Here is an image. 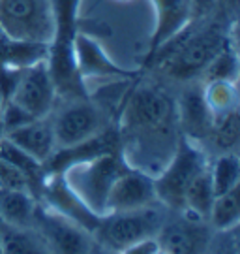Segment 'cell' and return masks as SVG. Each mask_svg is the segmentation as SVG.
<instances>
[{"mask_svg": "<svg viewBox=\"0 0 240 254\" xmlns=\"http://www.w3.org/2000/svg\"><path fill=\"white\" fill-rule=\"evenodd\" d=\"M156 11V30L152 36V47L158 51L195 19L193 0H152Z\"/></svg>", "mask_w": 240, "mask_h": 254, "instance_id": "9a60e30c", "label": "cell"}, {"mask_svg": "<svg viewBox=\"0 0 240 254\" xmlns=\"http://www.w3.org/2000/svg\"><path fill=\"white\" fill-rule=\"evenodd\" d=\"M239 6L240 0H216L212 11L225 25H235L239 15Z\"/></svg>", "mask_w": 240, "mask_h": 254, "instance_id": "83f0119b", "label": "cell"}, {"mask_svg": "<svg viewBox=\"0 0 240 254\" xmlns=\"http://www.w3.org/2000/svg\"><path fill=\"white\" fill-rule=\"evenodd\" d=\"M0 156L4 160H8L13 168H17L19 172L23 173L30 181V187H32V192L36 196V190L40 189L42 185V179L45 177V168L44 164H40L38 160H34L28 153H25L21 147H17L13 141H9L6 136L0 137Z\"/></svg>", "mask_w": 240, "mask_h": 254, "instance_id": "ffe728a7", "label": "cell"}, {"mask_svg": "<svg viewBox=\"0 0 240 254\" xmlns=\"http://www.w3.org/2000/svg\"><path fill=\"white\" fill-rule=\"evenodd\" d=\"M210 237L206 254H239V241H237V228L229 232H214Z\"/></svg>", "mask_w": 240, "mask_h": 254, "instance_id": "4316f807", "label": "cell"}, {"mask_svg": "<svg viewBox=\"0 0 240 254\" xmlns=\"http://www.w3.org/2000/svg\"><path fill=\"white\" fill-rule=\"evenodd\" d=\"M2 254H51L34 228H17L0 222Z\"/></svg>", "mask_w": 240, "mask_h": 254, "instance_id": "ac0fdd59", "label": "cell"}, {"mask_svg": "<svg viewBox=\"0 0 240 254\" xmlns=\"http://www.w3.org/2000/svg\"><path fill=\"white\" fill-rule=\"evenodd\" d=\"M0 27L15 42L51 46L56 36V2L0 0Z\"/></svg>", "mask_w": 240, "mask_h": 254, "instance_id": "5b68a950", "label": "cell"}, {"mask_svg": "<svg viewBox=\"0 0 240 254\" xmlns=\"http://www.w3.org/2000/svg\"><path fill=\"white\" fill-rule=\"evenodd\" d=\"M205 222L178 213V218H165L156 241L167 254H206L212 236Z\"/></svg>", "mask_w": 240, "mask_h": 254, "instance_id": "8fae6325", "label": "cell"}, {"mask_svg": "<svg viewBox=\"0 0 240 254\" xmlns=\"http://www.w3.org/2000/svg\"><path fill=\"white\" fill-rule=\"evenodd\" d=\"M32 228L42 236L51 254H92L96 247L89 230L42 203L38 205Z\"/></svg>", "mask_w": 240, "mask_h": 254, "instance_id": "9c48e42d", "label": "cell"}, {"mask_svg": "<svg viewBox=\"0 0 240 254\" xmlns=\"http://www.w3.org/2000/svg\"><path fill=\"white\" fill-rule=\"evenodd\" d=\"M158 241L156 239H146V241H139L135 245L128 247L124 251H120L118 254H154L158 251Z\"/></svg>", "mask_w": 240, "mask_h": 254, "instance_id": "f1b7e54d", "label": "cell"}, {"mask_svg": "<svg viewBox=\"0 0 240 254\" xmlns=\"http://www.w3.org/2000/svg\"><path fill=\"white\" fill-rule=\"evenodd\" d=\"M240 139V119L239 111H233L229 115L216 119L210 130V136L206 143L214 147L218 154L222 153H237V145Z\"/></svg>", "mask_w": 240, "mask_h": 254, "instance_id": "cb8c5ba5", "label": "cell"}, {"mask_svg": "<svg viewBox=\"0 0 240 254\" xmlns=\"http://www.w3.org/2000/svg\"><path fill=\"white\" fill-rule=\"evenodd\" d=\"M116 136L124 162L156 177L175 154L182 137L175 98L158 85H137L120 111Z\"/></svg>", "mask_w": 240, "mask_h": 254, "instance_id": "6da1fadb", "label": "cell"}, {"mask_svg": "<svg viewBox=\"0 0 240 254\" xmlns=\"http://www.w3.org/2000/svg\"><path fill=\"white\" fill-rule=\"evenodd\" d=\"M154 254H167V253H165L163 249H160V247H158V251H156V253H154Z\"/></svg>", "mask_w": 240, "mask_h": 254, "instance_id": "1f68e13d", "label": "cell"}, {"mask_svg": "<svg viewBox=\"0 0 240 254\" xmlns=\"http://www.w3.org/2000/svg\"><path fill=\"white\" fill-rule=\"evenodd\" d=\"M6 100L17 104L34 119L51 115L58 94L49 68V59L21 68Z\"/></svg>", "mask_w": 240, "mask_h": 254, "instance_id": "ba28073f", "label": "cell"}, {"mask_svg": "<svg viewBox=\"0 0 240 254\" xmlns=\"http://www.w3.org/2000/svg\"><path fill=\"white\" fill-rule=\"evenodd\" d=\"M56 149L77 145L109 130V109L90 96L66 98L51 111Z\"/></svg>", "mask_w": 240, "mask_h": 254, "instance_id": "8992f818", "label": "cell"}, {"mask_svg": "<svg viewBox=\"0 0 240 254\" xmlns=\"http://www.w3.org/2000/svg\"><path fill=\"white\" fill-rule=\"evenodd\" d=\"M175 104H177V121L180 136L203 147L210 136L214 125V117L203 94V83L199 79L188 81Z\"/></svg>", "mask_w": 240, "mask_h": 254, "instance_id": "30bf717a", "label": "cell"}, {"mask_svg": "<svg viewBox=\"0 0 240 254\" xmlns=\"http://www.w3.org/2000/svg\"><path fill=\"white\" fill-rule=\"evenodd\" d=\"M126 168L128 164L120 153H105L85 162L71 164L62 172V177L92 213L103 217L109 190Z\"/></svg>", "mask_w": 240, "mask_h": 254, "instance_id": "277c9868", "label": "cell"}, {"mask_svg": "<svg viewBox=\"0 0 240 254\" xmlns=\"http://www.w3.org/2000/svg\"><path fill=\"white\" fill-rule=\"evenodd\" d=\"M158 203L160 201L154 189V177L128 166L109 190L105 215L115 211H132V209L158 205Z\"/></svg>", "mask_w": 240, "mask_h": 254, "instance_id": "5bb4252c", "label": "cell"}, {"mask_svg": "<svg viewBox=\"0 0 240 254\" xmlns=\"http://www.w3.org/2000/svg\"><path fill=\"white\" fill-rule=\"evenodd\" d=\"M40 201L27 189H0V222L32 228Z\"/></svg>", "mask_w": 240, "mask_h": 254, "instance_id": "e0dca14e", "label": "cell"}, {"mask_svg": "<svg viewBox=\"0 0 240 254\" xmlns=\"http://www.w3.org/2000/svg\"><path fill=\"white\" fill-rule=\"evenodd\" d=\"M9 40H11V38H9L8 34H6V32H4V28L0 27V47L4 46V44H8Z\"/></svg>", "mask_w": 240, "mask_h": 254, "instance_id": "4dcf8cb0", "label": "cell"}, {"mask_svg": "<svg viewBox=\"0 0 240 254\" xmlns=\"http://www.w3.org/2000/svg\"><path fill=\"white\" fill-rule=\"evenodd\" d=\"M71 51H73V61L77 66V72L85 89L87 81H120L128 79L130 73L122 70L120 66H116L105 51L101 49L98 42L94 38L87 34H73L71 42Z\"/></svg>", "mask_w": 240, "mask_h": 254, "instance_id": "4fadbf2b", "label": "cell"}, {"mask_svg": "<svg viewBox=\"0 0 240 254\" xmlns=\"http://www.w3.org/2000/svg\"><path fill=\"white\" fill-rule=\"evenodd\" d=\"M40 192H42V200H44L42 205L77 222L79 226L89 230L90 234L96 230L101 217L92 213L83 203V200L68 187V183L64 181L62 173H45L42 185H40Z\"/></svg>", "mask_w": 240, "mask_h": 254, "instance_id": "7c38bea8", "label": "cell"}, {"mask_svg": "<svg viewBox=\"0 0 240 254\" xmlns=\"http://www.w3.org/2000/svg\"><path fill=\"white\" fill-rule=\"evenodd\" d=\"M6 137L44 166L56 151V137L51 115L32 119L27 125L11 130L9 134H6Z\"/></svg>", "mask_w": 240, "mask_h": 254, "instance_id": "2e32d148", "label": "cell"}, {"mask_svg": "<svg viewBox=\"0 0 240 254\" xmlns=\"http://www.w3.org/2000/svg\"><path fill=\"white\" fill-rule=\"evenodd\" d=\"M240 220V203L239 189L218 194L212 201V207L208 213V224L214 232H229L239 226Z\"/></svg>", "mask_w": 240, "mask_h": 254, "instance_id": "7402d4cb", "label": "cell"}, {"mask_svg": "<svg viewBox=\"0 0 240 254\" xmlns=\"http://www.w3.org/2000/svg\"><path fill=\"white\" fill-rule=\"evenodd\" d=\"M214 198H216V192H214L212 181H210V172L206 168L186 189L180 213H186V215L199 218V220H208V213H210Z\"/></svg>", "mask_w": 240, "mask_h": 254, "instance_id": "d6986e66", "label": "cell"}, {"mask_svg": "<svg viewBox=\"0 0 240 254\" xmlns=\"http://www.w3.org/2000/svg\"><path fill=\"white\" fill-rule=\"evenodd\" d=\"M206 106L212 113L214 121L239 111V87L233 81H210L203 83Z\"/></svg>", "mask_w": 240, "mask_h": 254, "instance_id": "44dd1931", "label": "cell"}, {"mask_svg": "<svg viewBox=\"0 0 240 254\" xmlns=\"http://www.w3.org/2000/svg\"><path fill=\"white\" fill-rule=\"evenodd\" d=\"M208 162L210 160L203 147L186 137H180L175 154L165 164V168L154 177V189L160 205L180 213L184 192L190 187V183L208 168Z\"/></svg>", "mask_w": 240, "mask_h": 254, "instance_id": "52a82bcc", "label": "cell"}, {"mask_svg": "<svg viewBox=\"0 0 240 254\" xmlns=\"http://www.w3.org/2000/svg\"><path fill=\"white\" fill-rule=\"evenodd\" d=\"M2 104H4V96H2V91H0V108H2Z\"/></svg>", "mask_w": 240, "mask_h": 254, "instance_id": "d6a6232c", "label": "cell"}, {"mask_svg": "<svg viewBox=\"0 0 240 254\" xmlns=\"http://www.w3.org/2000/svg\"><path fill=\"white\" fill-rule=\"evenodd\" d=\"M210 181H212L216 196L239 189L240 181V158L237 153H222L216 154L212 162L208 164Z\"/></svg>", "mask_w": 240, "mask_h": 254, "instance_id": "603a6c76", "label": "cell"}, {"mask_svg": "<svg viewBox=\"0 0 240 254\" xmlns=\"http://www.w3.org/2000/svg\"><path fill=\"white\" fill-rule=\"evenodd\" d=\"M201 83L210 81H239V53H237V46L231 42L223 51L214 57L205 68V72L199 77Z\"/></svg>", "mask_w": 240, "mask_h": 254, "instance_id": "d4e9b609", "label": "cell"}, {"mask_svg": "<svg viewBox=\"0 0 240 254\" xmlns=\"http://www.w3.org/2000/svg\"><path fill=\"white\" fill-rule=\"evenodd\" d=\"M163 205L132 209V211H115L99 218L98 226L92 232L96 245L107 251L120 253L139 241L156 239L165 222Z\"/></svg>", "mask_w": 240, "mask_h": 254, "instance_id": "3957f363", "label": "cell"}, {"mask_svg": "<svg viewBox=\"0 0 240 254\" xmlns=\"http://www.w3.org/2000/svg\"><path fill=\"white\" fill-rule=\"evenodd\" d=\"M0 189H27L32 192L30 181L2 156H0Z\"/></svg>", "mask_w": 240, "mask_h": 254, "instance_id": "484cf974", "label": "cell"}, {"mask_svg": "<svg viewBox=\"0 0 240 254\" xmlns=\"http://www.w3.org/2000/svg\"><path fill=\"white\" fill-rule=\"evenodd\" d=\"M235 25L206 21L199 23L195 19L178 36L158 49L160 72L173 81H195L205 72L208 63L216 55L235 42Z\"/></svg>", "mask_w": 240, "mask_h": 254, "instance_id": "7a4b0ae2", "label": "cell"}, {"mask_svg": "<svg viewBox=\"0 0 240 254\" xmlns=\"http://www.w3.org/2000/svg\"><path fill=\"white\" fill-rule=\"evenodd\" d=\"M92 254H118V253H113V251H107V249H103V247L96 245L94 247V251H92Z\"/></svg>", "mask_w": 240, "mask_h": 254, "instance_id": "f546056e", "label": "cell"}, {"mask_svg": "<svg viewBox=\"0 0 240 254\" xmlns=\"http://www.w3.org/2000/svg\"><path fill=\"white\" fill-rule=\"evenodd\" d=\"M0 254H2V247H0Z\"/></svg>", "mask_w": 240, "mask_h": 254, "instance_id": "836d02e7", "label": "cell"}]
</instances>
